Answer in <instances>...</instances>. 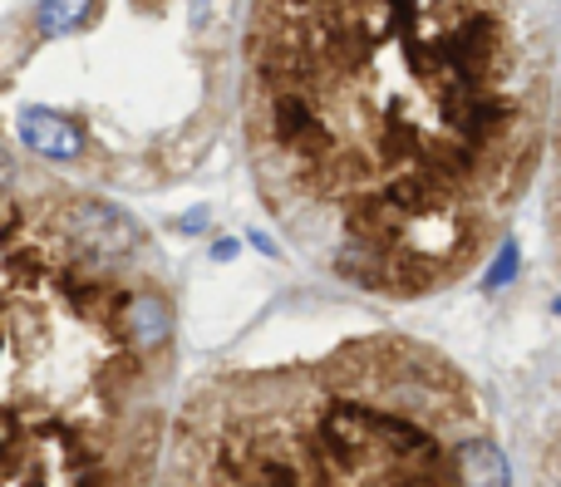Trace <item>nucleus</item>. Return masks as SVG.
<instances>
[{
	"label": "nucleus",
	"instance_id": "nucleus-1",
	"mask_svg": "<svg viewBox=\"0 0 561 487\" xmlns=\"http://www.w3.org/2000/svg\"><path fill=\"white\" fill-rule=\"evenodd\" d=\"M552 79L557 0H252L247 163L316 271L419 301L503 242Z\"/></svg>",
	"mask_w": 561,
	"mask_h": 487
},
{
	"label": "nucleus",
	"instance_id": "nucleus-2",
	"mask_svg": "<svg viewBox=\"0 0 561 487\" xmlns=\"http://www.w3.org/2000/svg\"><path fill=\"white\" fill-rule=\"evenodd\" d=\"M173 331L144 227L0 153V487H158Z\"/></svg>",
	"mask_w": 561,
	"mask_h": 487
},
{
	"label": "nucleus",
	"instance_id": "nucleus-3",
	"mask_svg": "<svg viewBox=\"0 0 561 487\" xmlns=\"http://www.w3.org/2000/svg\"><path fill=\"white\" fill-rule=\"evenodd\" d=\"M158 487H513L488 399L409 335L222 370L168 424Z\"/></svg>",
	"mask_w": 561,
	"mask_h": 487
},
{
	"label": "nucleus",
	"instance_id": "nucleus-4",
	"mask_svg": "<svg viewBox=\"0 0 561 487\" xmlns=\"http://www.w3.org/2000/svg\"><path fill=\"white\" fill-rule=\"evenodd\" d=\"M20 138H25L35 153L55 158V163H69V158L84 153L79 128L69 124L65 114H55V108H20Z\"/></svg>",
	"mask_w": 561,
	"mask_h": 487
},
{
	"label": "nucleus",
	"instance_id": "nucleus-5",
	"mask_svg": "<svg viewBox=\"0 0 561 487\" xmlns=\"http://www.w3.org/2000/svg\"><path fill=\"white\" fill-rule=\"evenodd\" d=\"M89 5H94V0H45V5H39V30H45L49 39L69 35V30H79L89 20Z\"/></svg>",
	"mask_w": 561,
	"mask_h": 487
}]
</instances>
